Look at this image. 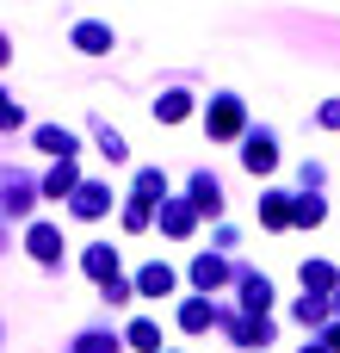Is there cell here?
Instances as JSON below:
<instances>
[{
	"mask_svg": "<svg viewBox=\"0 0 340 353\" xmlns=\"http://www.w3.org/2000/svg\"><path fill=\"white\" fill-rule=\"evenodd\" d=\"M304 353H322V347H304Z\"/></svg>",
	"mask_w": 340,
	"mask_h": 353,
	"instance_id": "obj_32",
	"label": "cell"
},
{
	"mask_svg": "<svg viewBox=\"0 0 340 353\" xmlns=\"http://www.w3.org/2000/svg\"><path fill=\"white\" fill-rule=\"evenodd\" d=\"M93 137H99V149H105L111 161H124V155H130V149H124V137H118L111 124H99V118H93Z\"/></svg>",
	"mask_w": 340,
	"mask_h": 353,
	"instance_id": "obj_21",
	"label": "cell"
},
{
	"mask_svg": "<svg viewBox=\"0 0 340 353\" xmlns=\"http://www.w3.org/2000/svg\"><path fill=\"white\" fill-rule=\"evenodd\" d=\"M68 205H74V217H87V223H99V217L111 211V186H99V180H81Z\"/></svg>",
	"mask_w": 340,
	"mask_h": 353,
	"instance_id": "obj_4",
	"label": "cell"
},
{
	"mask_svg": "<svg viewBox=\"0 0 340 353\" xmlns=\"http://www.w3.org/2000/svg\"><path fill=\"white\" fill-rule=\"evenodd\" d=\"M186 112H192V99H186V93H161V99H155V118H167V124H180Z\"/></svg>",
	"mask_w": 340,
	"mask_h": 353,
	"instance_id": "obj_18",
	"label": "cell"
},
{
	"mask_svg": "<svg viewBox=\"0 0 340 353\" xmlns=\"http://www.w3.org/2000/svg\"><path fill=\"white\" fill-rule=\"evenodd\" d=\"M6 62H12V43H6V37H0V68H6Z\"/></svg>",
	"mask_w": 340,
	"mask_h": 353,
	"instance_id": "obj_30",
	"label": "cell"
},
{
	"mask_svg": "<svg viewBox=\"0 0 340 353\" xmlns=\"http://www.w3.org/2000/svg\"><path fill=\"white\" fill-rule=\"evenodd\" d=\"M124 341H130V347H142V353H155V347H161V329L142 316V323H130V329H124Z\"/></svg>",
	"mask_w": 340,
	"mask_h": 353,
	"instance_id": "obj_17",
	"label": "cell"
},
{
	"mask_svg": "<svg viewBox=\"0 0 340 353\" xmlns=\"http://www.w3.org/2000/svg\"><path fill=\"white\" fill-rule=\"evenodd\" d=\"M297 323H322V298H310V292H304V304H297Z\"/></svg>",
	"mask_w": 340,
	"mask_h": 353,
	"instance_id": "obj_27",
	"label": "cell"
},
{
	"mask_svg": "<svg viewBox=\"0 0 340 353\" xmlns=\"http://www.w3.org/2000/svg\"><path fill=\"white\" fill-rule=\"evenodd\" d=\"M136 292H142V298H167V292H173V273H167V267L155 261V267H142V279H136Z\"/></svg>",
	"mask_w": 340,
	"mask_h": 353,
	"instance_id": "obj_13",
	"label": "cell"
},
{
	"mask_svg": "<svg viewBox=\"0 0 340 353\" xmlns=\"http://www.w3.org/2000/svg\"><path fill=\"white\" fill-rule=\"evenodd\" d=\"M124 230H149V205H142V199H130V211H124Z\"/></svg>",
	"mask_w": 340,
	"mask_h": 353,
	"instance_id": "obj_26",
	"label": "cell"
},
{
	"mask_svg": "<svg viewBox=\"0 0 340 353\" xmlns=\"http://www.w3.org/2000/svg\"><path fill=\"white\" fill-rule=\"evenodd\" d=\"M328 285H340L334 267L328 261H304V292H328Z\"/></svg>",
	"mask_w": 340,
	"mask_h": 353,
	"instance_id": "obj_16",
	"label": "cell"
},
{
	"mask_svg": "<svg viewBox=\"0 0 340 353\" xmlns=\"http://www.w3.org/2000/svg\"><path fill=\"white\" fill-rule=\"evenodd\" d=\"M291 205H297V199L266 192V199H260V223H266V230H285V223H291Z\"/></svg>",
	"mask_w": 340,
	"mask_h": 353,
	"instance_id": "obj_12",
	"label": "cell"
},
{
	"mask_svg": "<svg viewBox=\"0 0 340 353\" xmlns=\"http://www.w3.org/2000/svg\"><path fill=\"white\" fill-rule=\"evenodd\" d=\"M242 168H248V174H273V168H279V143H273L266 130L248 137V143H242Z\"/></svg>",
	"mask_w": 340,
	"mask_h": 353,
	"instance_id": "obj_5",
	"label": "cell"
},
{
	"mask_svg": "<svg viewBox=\"0 0 340 353\" xmlns=\"http://www.w3.org/2000/svg\"><path fill=\"white\" fill-rule=\"evenodd\" d=\"M37 205V186L25 180V174H12V168H0V217H25Z\"/></svg>",
	"mask_w": 340,
	"mask_h": 353,
	"instance_id": "obj_1",
	"label": "cell"
},
{
	"mask_svg": "<svg viewBox=\"0 0 340 353\" xmlns=\"http://www.w3.org/2000/svg\"><path fill=\"white\" fill-rule=\"evenodd\" d=\"M322 217H328V205H322V199H297V205H291V223H310V230H316Z\"/></svg>",
	"mask_w": 340,
	"mask_h": 353,
	"instance_id": "obj_22",
	"label": "cell"
},
{
	"mask_svg": "<svg viewBox=\"0 0 340 353\" xmlns=\"http://www.w3.org/2000/svg\"><path fill=\"white\" fill-rule=\"evenodd\" d=\"M19 124H25V105L12 93H0V130H19Z\"/></svg>",
	"mask_w": 340,
	"mask_h": 353,
	"instance_id": "obj_24",
	"label": "cell"
},
{
	"mask_svg": "<svg viewBox=\"0 0 340 353\" xmlns=\"http://www.w3.org/2000/svg\"><path fill=\"white\" fill-rule=\"evenodd\" d=\"M81 267H87L99 285H105V279L118 273V254H111V242H93V248H81Z\"/></svg>",
	"mask_w": 340,
	"mask_h": 353,
	"instance_id": "obj_8",
	"label": "cell"
},
{
	"mask_svg": "<svg viewBox=\"0 0 340 353\" xmlns=\"http://www.w3.org/2000/svg\"><path fill=\"white\" fill-rule=\"evenodd\" d=\"M204 130H211V137H242V99H235V93L211 99V112H204Z\"/></svg>",
	"mask_w": 340,
	"mask_h": 353,
	"instance_id": "obj_3",
	"label": "cell"
},
{
	"mask_svg": "<svg viewBox=\"0 0 340 353\" xmlns=\"http://www.w3.org/2000/svg\"><path fill=\"white\" fill-rule=\"evenodd\" d=\"M192 217H198V205H192V199H173V205L161 211V230H167V236H192Z\"/></svg>",
	"mask_w": 340,
	"mask_h": 353,
	"instance_id": "obj_9",
	"label": "cell"
},
{
	"mask_svg": "<svg viewBox=\"0 0 340 353\" xmlns=\"http://www.w3.org/2000/svg\"><path fill=\"white\" fill-rule=\"evenodd\" d=\"M223 273H229V267H223L217 254H198V261H192V279H198L204 292H211V285H223Z\"/></svg>",
	"mask_w": 340,
	"mask_h": 353,
	"instance_id": "obj_15",
	"label": "cell"
},
{
	"mask_svg": "<svg viewBox=\"0 0 340 353\" xmlns=\"http://www.w3.org/2000/svg\"><path fill=\"white\" fill-rule=\"evenodd\" d=\"M266 335H273V323H266V316H248V323L235 329V341H242V347H260Z\"/></svg>",
	"mask_w": 340,
	"mask_h": 353,
	"instance_id": "obj_23",
	"label": "cell"
},
{
	"mask_svg": "<svg viewBox=\"0 0 340 353\" xmlns=\"http://www.w3.org/2000/svg\"><path fill=\"white\" fill-rule=\"evenodd\" d=\"M211 316H217V310H211L204 298H192V304L180 310V329H186V335H204V329H211Z\"/></svg>",
	"mask_w": 340,
	"mask_h": 353,
	"instance_id": "obj_14",
	"label": "cell"
},
{
	"mask_svg": "<svg viewBox=\"0 0 340 353\" xmlns=\"http://www.w3.org/2000/svg\"><path fill=\"white\" fill-rule=\"evenodd\" d=\"M74 50H87V56H105V50H111V25H99V19H81V25H74Z\"/></svg>",
	"mask_w": 340,
	"mask_h": 353,
	"instance_id": "obj_6",
	"label": "cell"
},
{
	"mask_svg": "<svg viewBox=\"0 0 340 353\" xmlns=\"http://www.w3.org/2000/svg\"><path fill=\"white\" fill-rule=\"evenodd\" d=\"M334 298H340V285H334Z\"/></svg>",
	"mask_w": 340,
	"mask_h": 353,
	"instance_id": "obj_33",
	"label": "cell"
},
{
	"mask_svg": "<svg viewBox=\"0 0 340 353\" xmlns=\"http://www.w3.org/2000/svg\"><path fill=\"white\" fill-rule=\"evenodd\" d=\"M25 254H31L37 267H56V261H62V230H56V223H31V230H25Z\"/></svg>",
	"mask_w": 340,
	"mask_h": 353,
	"instance_id": "obj_2",
	"label": "cell"
},
{
	"mask_svg": "<svg viewBox=\"0 0 340 353\" xmlns=\"http://www.w3.org/2000/svg\"><path fill=\"white\" fill-rule=\"evenodd\" d=\"M192 205H198V211H211V217H217V211H223V186H217V180H211V174H192Z\"/></svg>",
	"mask_w": 340,
	"mask_h": 353,
	"instance_id": "obj_11",
	"label": "cell"
},
{
	"mask_svg": "<svg viewBox=\"0 0 340 353\" xmlns=\"http://www.w3.org/2000/svg\"><path fill=\"white\" fill-rule=\"evenodd\" d=\"M37 149L56 155V161H68V155H74V137H68L62 124H43V130H37Z\"/></svg>",
	"mask_w": 340,
	"mask_h": 353,
	"instance_id": "obj_10",
	"label": "cell"
},
{
	"mask_svg": "<svg viewBox=\"0 0 340 353\" xmlns=\"http://www.w3.org/2000/svg\"><path fill=\"white\" fill-rule=\"evenodd\" d=\"M242 298H248V310H254V316H260V310H266V304H273V285H266V279H254V273H248V279H242Z\"/></svg>",
	"mask_w": 340,
	"mask_h": 353,
	"instance_id": "obj_20",
	"label": "cell"
},
{
	"mask_svg": "<svg viewBox=\"0 0 340 353\" xmlns=\"http://www.w3.org/2000/svg\"><path fill=\"white\" fill-rule=\"evenodd\" d=\"M322 124H328V130H340V99H328V105H322Z\"/></svg>",
	"mask_w": 340,
	"mask_h": 353,
	"instance_id": "obj_29",
	"label": "cell"
},
{
	"mask_svg": "<svg viewBox=\"0 0 340 353\" xmlns=\"http://www.w3.org/2000/svg\"><path fill=\"white\" fill-rule=\"evenodd\" d=\"M328 347H334V353H340V323H334V329H328Z\"/></svg>",
	"mask_w": 340,
	"mask_h": 353,
	"instance_id": "obj_31",
	"label": "cell"
},
{
	"mask_svg": "<svg viewBox=\"0 0 340 353\" xmlns=\"http://www.w3.org/2000/svg\"><path fill=\"white\" fill-rule=\"evenodd\" d=\"M74 186H81V168H74V155H68V161H56V168L43 174V192H50V199H74Z\"/></svg>",
	"mask_w": 340,
	"mask_h": 353,
	"instance_id": "obj_7",
	"label": "cell"
},
{
	"mask_svg": "<svg viewBox=\"0 0 340 353\" xmlns=\"http://www.w3.org/2000/svg\"><path fill=\"white\" fill-rule=\"evenodd\" d=\"M161 192H167V180H161V168H142V174H136V199H142V205H155Z\"/></svg>",
	"mask_w": 340,
	"mask_h": 353,
	"instance_id": "obj_19",
	"label": "cell"
},
{
	"mask_svg": "<svg viewBox=\"0 0 340 353\" xmlns=\"http://www.w3.org/2000/svg\"><path fill=\"white\" fill-rule=\"evenodd\" d=\"M74 353H118V335H81Z\"/></svg>",
	"mask_w": 340,
	"mask_h": 353,
	"instance_id": "obj_25",
	"label": "cell"
},
{
	"mask_svg": "<svg viewBox=\"0 0 340 353\" xmlns=\"http://www.w3.org/2000/svg\"><path fill=\"white\" fill-rule=\"evenodd\" d=\"M124 298H130V285H124V279L111 273V279H105V304H124Z\"/></svg>",
	"mask_w": 340,
	"mask_h": 353,
	"instance_id": "obj_28",
	"label": "cell"
}]
</instances>
